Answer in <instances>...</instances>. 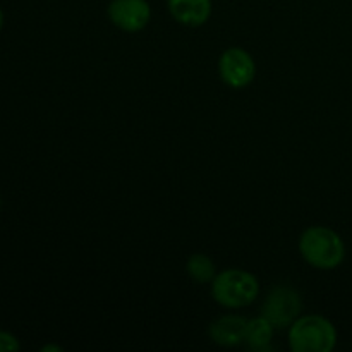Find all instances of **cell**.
<instances>
[{
	"instance_id": "6da1fadb",
	"label": "cell",
	"mask_w": 352,
	"mask_h": 352,
	"mask_svg": "<svg viewBox=\"0 0 352 352\" xmlns=\"http://www.w3.org/2000/svg\"><path fill=\"white\" fill-rule=\"evenodd\" d=\"M302 260L318 270H332L344 261L346 246L336 230L323 226L308 227L299 237Z\"/></svg>"
},
{
	"instance_id": "7a4b0ae2",
	"label": "cell",
	"mask_w": 352,
	"mask_h": 352,
	"mask_svg": "<svg viewBox=\"0 0 352 352\" xmlns=\"http://www.w3.org/2000/svg\"><path fill=\"white\" fill-rule=\"evenodd\" d=\"M260 284L253 274L239 268H229L212 280V298L223 308L239 309L256 301Z\"/></svg>"
},
{
	"instance_id": "3957f363",
	"label": "cell",
	"mask_w": 352,
	"mask_h": 352,
	"mask_svg": "<svg viewBox=\"0 0 352 352\" xmlns=\"http://www.w3.org/2000/svg\"><path fill=\"white\" fill-rule=\"evenodd\" d=\"M336 344V327L320 315L298 316L289 327V347L294 352H330Z\"/></svg>"
},
{
	"instance_id": "277c9868",
	"label": "cell",
	"mask_w": 352,
	"mask_h": 352,
	"mask_svg": "<svg viewBox=\"0 0 352 352\" xmlns=\"http://www.w3.org/2000/svg\"><path fill=\"white\" fill-rule=\"evenodd\" d=\"M219 72L222 81L230 88H246L256 76V65L253 57L244 48L230 47L220 55Z\"/></svg>"
},
{
	"instance_id": "5b68a950",
	"label": "cell",
	"mask_w": 352,
	"mask_h": 352,
	"mask_svg": "<svg viewBox=\"0 0 352 352\" xmlns=\"http://www.w3.org/2000/svg\"><path fill=\"white\" fill-rule=\"evenodd\" d=\"M302 308L301 298L296 291L289 287H275L267 296L263 305V316L275 327L284 329L298 318Z\"/></svg>"
},
{
	"instance_id": "8992f818",
	"label": "cell",
	"mask_w": 352,
	"mask_h": 352,
	"mask_svg": "<svg viewBox=\"0 0 352 352\" xmlns=\"http://www.w3.org/2000/svg\"><path fill=\"white\" fill-rule=\"evenodd\" d=\"M107 14L116 28L127 33H138L150 23L151 7L146 0H112Z\"/></svg>"
},
{
	"instance_id": "52a82bcc",
	"label": "cell",
	"mask_w": 352,
	"mask_h": 352,
	"mask_svg": "<svg viewBox=\"0 0 352 352\" xmlns=\"http://www.w3.org/2000/svg\"><path fill=\"white\" fill-rule=\"evenodd\" d=\"M168 12L179 24L199 28L212 16V0H167Z\"/></svg>"
},
{
	"instance_id": "ba28073f",
	"label": "cell",
	"mask_w": 352,
	"mask_h": 352,
	"mask_svg": "<svg viewBox=\"0 0 352 352\" xmlns=\"http://www.w3.org/2000/svg\"><path fill=\"white\" fill-rule=\"evenodd\" d=\"M248 320L237 315H227L210 325V339L223 347H234L246 342Z\"/></svg>"
},
{
	"instance_id": "9c48e42d",
	"label": "cell",
	"mask_w": 352,
	"mask_h": 352,
	"mask_svg": "<svg viewBox=\"0 0 352 352\" xmlns=\"http://www.w3.org/2000/svg\"><path fill=\"white\" fill-rule=\"evenodd\" d=\"M274 329L275 327L265 318L263 315L253 318L248 322V330H246V342L251 349L254 351H265L268 349L272 342V337H274Z\"/></svg>"
},
{
	"instance_id": "30bf717a",
	"label": "cell",
	"mask_w": 352,
	"mask_h": 352,
	"mask_svg": "<svg viewBox=\"0 0 352 352\" xmlns=\"http://www.w3.org/2000/svg\"><path fill=\"white\" fill-rule=\"evenodd\" d=\"M186 270L188 275L192 280L199 282V284H206V282H212L217 275V268L213 265V261L210 260L206 254L196 253L186 263Z\"/></svg>"
},
{
	"instance_id": "8fae6325",
	"label": "cell",
	"mask_w": 352,
	"mask_h": 352,
	"mask_svg": "<svg viewBox=\"0 0 352 352\" xmlns=\"http://www.w3.org/2000/svg\"><path fill=\"white\" fill-rule=\"evenodd\" d=\"M21 344L12 333L9 332H0V352H14L19 351Z\"/></svg>"
},
{
	"instance_id": "7c38bea8",
	"label": "cell",
	"mask_w": 352,
	"mask_h": 352,
	"mask_svg": "<svg viewBox=\"0 0 352 352\" xmlns=\"http://www.w3.org/2000/svg\"><path fill=\"white\" fill-rule=\"evenodd\" d=\"M48 351L62 352V347H58V346H45V347H41V352H48Z\"/></svg>"
},
{
	"instance_id": "4fadbf2b",
	"label": "cell",
	"mask_w": 352,
	"mask_h": 352,
	"mask_svg": "<svg viewBox=\"0 0 352 352\" xmlns=\"http://www.w3.org/2000/svg\"><path fill=\"white\" fill-rule=\"evenodd\" d=\"M2 26H3V12L2 9H0V30H2Z\"/></svg>"
},
{
	"instance_id": "5bb4252c",
	"label": "cell",
	"mask_w": 352,
	"mask_h": 352,
	"mask_svg": "<svg viewBox=\"0 0 352 352\" xmlns=\"http://www.w3.org/2000/svg\"><path fill=\"white\" fill-rule=\"evenodd\" d=\"M0 205H2V201H0Z\"/></svg>"
}]
</instances>
